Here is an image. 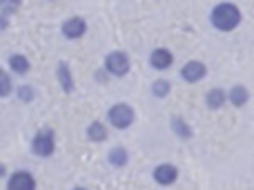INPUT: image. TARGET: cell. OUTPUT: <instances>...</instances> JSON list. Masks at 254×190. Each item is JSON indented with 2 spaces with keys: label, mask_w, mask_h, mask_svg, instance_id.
<instances>
[{
  "label": "cell",
  "mask_w": 254,
  "mask_h": 190,
  "mask_svg": "<svg viewBox=\"0 0 254 190\" xmlns=\"http://www.w3.org/2000/svg\"><path fill=\"white\" fill-rule=\"evenodd\" d=\"M212 25L221 31H232L241 22V9L232 2H221L212 9Z\"/></svg>",
  "instance_id": "obj_1"
},
{
  "label": "cell",
  "mask_w": 254,
  "mask_h": 190,
  "mask_svg": "<svg viewBox=\"0 0 254 190\" xmlns=\"http://www.w3.org/2000/svg\"><path fill=\"white\" fill-rule=\"evenodd\" d=\"M205 65H203L201 61H190L183 65V70H181V76H183L188 83H198V81L205 76Z\"/></svg>",
  "instance_id": "obj_5"
},
{
  "label": "cell",
  "mask_w": 254,
  "mask_h": 190,
  "mask_svg": "<svg viewBox=\"0 0 254 190\" xmlns=\"http://www.w3.org/2000/svg\"><path fill=\"white\" fill-rule=\"evenodd\" d=\"M176 177H179V170H176L172 164H161L156 170H154V179H156L161 186H170V184H174Z\"/></svg>",
  "instance_id": "obj_7"
},
{
  "label": "cell",
  "mask_w": 254,
  "mask_h": 190,
  "mask_svg": "<svg viewBox=\"0 0 254 190\" xmlns=\"http://www.w3.org/2000/svg\"><path fill=\"white\" fill-rule=\"evenodd\" d=\"M76 190H85V188H76Z\"/></svg>",
  "instance_id": "obj_21"
},
{
  "label": "cell",
  "mask_w": 254,
  "mask_h": 190,
  "mask_svg": "<svg viewBox=\"0 0 254 190\" xmlns=\"http://www.w3.org/2000/svg\"><path fill=\"white\" fill-rule=\"evenodd\" d=\"M18 94H20V98H22V101H29V98H34V92H31V88H29V85H22V88H20V92H18Z\"/></svg>",
  "instance_id": "obj_18"
},
{
  "label": "cell",
  "mask_w": 254,
  "mask_h": 190,
  "mask_svg": "<svg viewBox=\"0 0 254 190\" xmlns=\"http://www.w3.org/2000/svg\"><path fill=\"white\" fill-rule=\"evenodd\" d=\"M131 121H134V110H131L127 103H119V105H114L110 110V123L114 125V128L125 130L131 125Z\"/></svg>",
  "instance_id": "obj_3"
},
{
  "label": "cell",
  "mask_w": 254,
  "mask_h": 190,
  "mask_svg": "<svg viewBox=\"0 0 254 190\" xmlns=\"http://www.w3.org/2000/svg\"><path fill=\"white\" fill-rule=\"evenodd\" d=\"M0 175H4V166H0Z\"/></svg>",
  "instance_id": "obj_20"
},
{
  "label": "cell",
  "mask_w": 254,
  "mask_h": 190,
  "mask_svg": "<svg viewBox=\"0 0 254 190\" xmlns=\"http://www.w3.org/2000/svg\"><path fill=\"white\" fill-rule=\"evenodd\" d=\"M9 92H11V79L7 72L0 70V96H7Z\"/></svg>",
  "instance_id": "obj_16"
},
{
  "label": "cell",
  "mask_w": 254,
  "mask_h": 190,
  "mask_svg": "<svg viewBox=\"0 0 254 190\" xmlns=\"http://www.w3.org/2000/svg\"><path fill=\"white\" fill-rule=\"evenodd\" d=\"M105 65H107V72H110V74L125 76L127 72H129V58H127V54H123V52H112L110 56H107Z\"/></svg>",
  "instance_id": "obj_4"
},
{
  "label": "cell",
  "mask_w": 254,
  "mask_h": 190,
  "mask_svg": "<svg viewBox=\"0 0 254 190\" xmlns=\"http://www.w3.org/2000/svg\"><path fill=\"white\" fill-rule=\"evenodd\" d=\"M172 61H174V56H172L170 49H154L152 56H149V63L156 70H167L172 65Z\"/></svg>",
  "instance_id": "obj_9"
},
{
  "label": "cell",
  "mask_w": 254,
  "mask_h": 190,
  "mask_svg": "<svg viewBox=\"0 0 254 190\" xmlns=\"http://www.w3.org/2000/svg\"><path fill=\"white\" fill-rule=\"evenodd\" d=\"M110 161H112V166H116V168H121V166H125L127 164V150L125 148H112V152H110Z\"/></svg>",
  "instance_id": "obj_15"
},
{
  "label": "cell",
  "mask_w": 254,
  "mask_h": 190,
  "mask_svg": "<svg viewBox=\"0 0 254 190\" xmlns=\"http://www.w3.org/2000/svg\"><path fill=\"white\" fill-rule=\"evenodd\" d=\"M87 137L92 139V141H105V139H107V128L96 121V123H92L87 128Z\"/></svg>",
  "instance_id": "obj_14"
},
{
  "label": "cell",
  "mask_w": 254,
  "mask_h": 190,
  "mask_svg": "<svg viewBox=\"0 0 254 190\" xmlns=\"http://www.w3.org/2000/svg\"><path fill=\"white\" fill-rule=\"evenodd\" d=\"M7 190H36V179L29 173H16L9 179Z\"/></svg>",
  "instance_id": "obj_6"
},
{
  "label": "cell",
  "mask_w": 254,
  "mask_h": 190,
  "mask_svg": "<svg viewBox=\"0 0 254 190\" xmlns=\"http://www.w3.org/2000/svg\"><path fill=\"white\" fill-rule=\"evenodd\" d=\"M85 29H87V25H85V20L78 16L69 18V20L63 25V34H65L67 38H80V36L85 34Z\"/></svg>",
  "instance_id": "obj_8"
},
{
  "label": "cell",
  "mask_w": 254,
  "mask_h": 190,
  "mask_svg": "<svg viewBox=\"0 0 254 190\" xmlns=\"http://www.w3.org/2000/svg\"><path fill=\"white\" fill-rule=\"evenodd\" d=\"M152 90H154L156 96H167V92H170V83H167V81H156Z\"/></svg>",
  "instance_id": "obj_17"
},
{
  "label": "cell",
  "mask_w": 254,
  "mask_h": 190,
  "mask_svg": "<svg viewBox=\"0 0 254 190\" xmlns=\"http://www.w3.org/2000/svg\"><path fill=\"white\" fill-rule=\"evenodd\" d=\"M228 98H230V103H232V105L241 107V105H246V103H248V98H250V92H248L243 85H234V88L230 90Z\"/></svg>",
  "instance_id": "obj_10"
},
{
  "label": "cell",
  "mask_w": 254,
  "mask_h": 190,
  "mask_svg": "<svg viewBox=\"0 0 254 190\" xmlns=\"http://www.w3.org/2000/svg\"><path fill=\"white\" fill-rule=\"evenodd\" d=\"M9 67H11L16 74H27V72H29V61H27V56H22V54H13V56L9 58Z\"/></svg>",
  "instance_id": "obj_12"
},
{
  "label": "cell",
  "mask_w": 254,
  "mask_h": 190,
  "mask_svg": "<svg viewBox=\"0 0 254 190\" xmlns=\"http://www.w3.org/2000/svg\"><path fill=\"white\" fill-rule=\"evenodd\" d=\"M174 128L179 130V132L183 134V137H190V134H192L188 128H185V123H183V121H181V119H176V121H174Z\"/></svg>",
  "instance_id": "obj_19"
},
{
  "label": "cell",
  "mask_w": 254,
  "mask_h": 190,
  "mask_svg": "<svg viewBox=\"0 0 254 190\" xmlns=\"http://www.w3.org/2000/svg\"><path fill=\"white\" fill-rule=\"evenodd\" d=\"M58 81H61V85H63V90H65V92H71V90H74V79H71L69 67H67L65 63H61V65H58Z\"/></svg>",
  "instance_id": "obj_13"
},
{
  "label": "cell",
  "mask_w": 254,
  "mask_h": 190,
  "mask_svg": "<svg viewBox=\"0 0 254 190\" xmlns=\"http://www.w3.org/2000/svg\"><path fill=\"white\" fill-rule=\"evenodd\" d=\"M205 101H207V105H210L212 110H219V107H223V103L228 101V94H225L221 88H214V90H210V92H207Z\"/></svg>",
  "instance_id": "obj_11"
},
{
  "label": "cell",
  "mask_w": 254,
  "mask_h": 190,
  "mask_svg": "<svg viewBox=\"0 0 254 190\" xmlns=\"http://www.w3.org/2000/svg\"><path fill=\"white\" fill-rule=\"evenodd\" d=\"M54 148H56V139H54L52 130H47V128L40 130V132L34 137V141H31V150H34V155H38V157L54 155Z\"/></svg>",
  "instance_id": "obj_2"
}]
</instances>
